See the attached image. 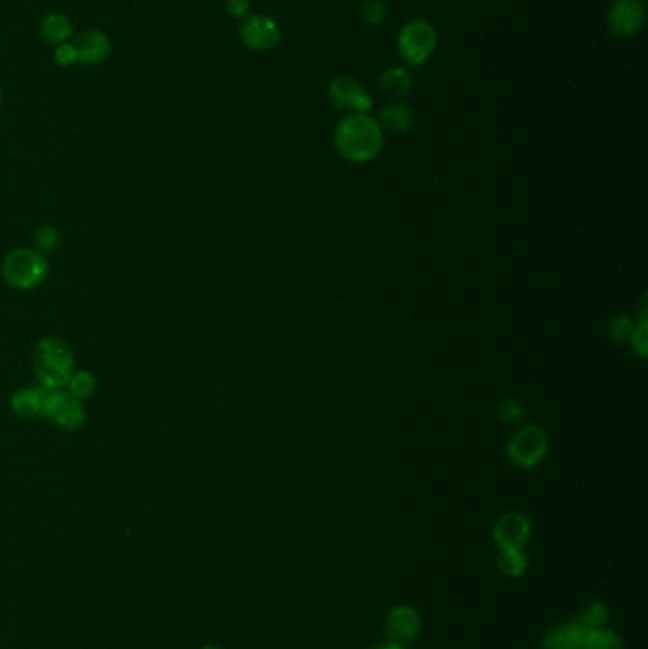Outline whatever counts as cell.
Returning <instances> with one entry per match:
<instances>
[{
	"label": "cell",
	"instance_id": "obj_24",
	"mask_svg": "<svg viewBox=\"0 0 648 649\" xmlns=\"http://www.w3.org/2000/svg\"><path fill=\"white\" fill-rule=\"evenodd\" d=\"M54 61H56L58 67H63V69L77 65V48H75L73 40H69L65 44H59V46L54 48Z\"/></svg>",
	"mask_w": 648,
	"mask_h": 649
},
{
	"label": "cell",
	"instance_id": "obj_15",
	"mask_svg": "<svg viewBox=\"0 0 648 649\" xmlns=\"http://www.w3.org/2000/svg\"><path fill=\"white\" fill-rule=\"evenodd\" d=\"M586 631L574 621L557 625L544 638V649H582Z\"/></svg>",
	"mask_w": 648,
	"mask_h": 649
},
{
	"label": "cell",
	"instance_id": "obj_27",
	"mask_svg": "<svg viewBox=\"0 0 648 649\" xmlns=\"http://www.w3.org/2000/svg\"><path fill=\"white\" fill-rule=\"evenodd\" d=\"M225 8H227L230 18L244 21L248 16H251V0H227Z\"/></svg>",
	"mask_w": 648,
	"mask_h": 649
},
{
	"label": "cell",
	"instance_id": "obj_19",
	"mask_svg": "<svg viewBox=\"0 0 648 649\" xmlns=\"http://www.w3.org/2000/svg\"><path fill=\"white\" fill-rule=\"evenodd\" d=\"M498 568L506 577H519L529 568V558L523 553V549L500 551Z\"/></svg>",
	"mask_w": 648,
	"mask_h": 649
},
{
	"label": "cell",
	"instance_id": "obj_6",
	"mask_svg": "<svg viewBox=\"0 0 648 649\" xmlns=\"http://www.w3.org/2000/svg\"><path fill=\"white\" fill-rule=\"evenodd\" d=\"M42 418H48L54 426L61 427L65 431H75L84 424L86 410L82 407L80 399L71 395L69 391L48 390Z\"/></svg>",
	"mask_w": 648,
	"mask_h": 649
},
{
	"label": "cell",
	"instance_id": "obj_3",
	"mask_svg": "<svg viewBox=\"0 0 648 649\" xmlns=\"http://www.w3.org/2000/svg\"><path fill=\"white\" fill-rule=\"evenodd\" d=\"M48 262L33 249H14L2 260V278L14 289H37L48 278Z\"/></svg>",
	"mask_w": 648,
	"mask_h": 649
},
{
	"label": "cell",
	"instance_id": "obj_10",
	"mask_svg": "<svg viewBox=\"0 0 648 649\" xmlns=\"http://www.w3.org/2000/svg\"><path fill=\"white\" fill-rule=\"evenodd\" d=\"M531 532L533 526L529 517L519 511H510L496 520L493 539L500 551L523 549L531 539Z\"/></svg>",
	"mask_w": 648,
	"mask_h": 649
},
{
	"label": "cell",
	"instance_id": "obj_2",
	"mask_svg": "<svg viewBox=\"0 0 648 649\" xmlns=\"http://www.w3.org/2000/svg\"><path fill=\"white\" fill-rule=\"evenodd\" d=\"M37 378L44 390L56 391L67 388L69 378L75 372V355L71 346L58 336L42 338L33 355Z\"/></svg>",
	"mask_w": 648,
	"mask_h": 649
},
{
	"label": "cell",
	"instance_id": "obj_16",
	"mask_svg": "<svg viewBox=\"0 0 648 649\" xmlns=\"http://www.w3.org/2000/svg\"><path fill=\"white\" fill-rule=\"evenodd\" d=\"M382 131H390L394 135L407 133L413 126V112L403 103H390L386 105L377 118Z\"/></svg>",
	"mask_w": 648,
	"mask_h": 649
},
{
	"label": "cell",
	"instance_id": "obj_13",
	"mask_svg": "<svg viewBox=\"0 0 648 649\" xmlns=\"http://www.w3.org/2000/svg\"><path fill=\"white\" fill-rule=\"evenodd\" d=\"M39 35L44 44L48 46H59L69 40H73L75 27L73 21L63 12H50L46 14L39 25Z\"/></svg>",
	"mask_w": 648,
	"mask_h": 649
},
{
	"label": "cell",
	"instance_id": "obj_29",
	"mask_svg": "<svg viewBox=\"0 0 648 649\" xmlns=\"http://www.w3.org/2000/svg\"><path fill=\"white\" fill-rule=\"evenodd\" d=\"M2 101H4V92H2V86H0V107H2Z\"/></svg>",
	"mask_w": 648,
	"mask_h": 649
},
{
	"label": "cell",
	"instance_id": "obj_22",
	"mask_svg": "<svg viewBox=\"0 0 648 649\" xmlns=\"http://www.w3.org/2000/svg\"><path fill=\"white\" fill-rule=\"evenodd\" d=\"M388 6L384 0H362L360 4V19L367 27H379L386 19Z\"/></svg>",
	"mask_w": 648,
	"mask_h": 649
},
{
	"label": "cell",
	"instance_id": "obj_30",
	"mask_svg": "<svg viewBox=\"0 0 648 649\" xmlns=\"http://www.w3.org/2000/svg\"><path fill=\"white\" fill-rule=\"evenodd\" d=\"M202 649H225V648H221V646H204V648Z\"/></svg>",
	"mask_w": 648,
	"mask_h": 649
},
{
	"label": "cell",
	"instance_id": "obj_28",
	"mask_svg": "<svg viewBox=\"0 0 648 649\" xmlns=\"http://www.w3.org/2000/svg\"><path fill=\"white\" fill-rule=\"evenodd\" d=\"M373 649H405V646L403 644H400V642H394V640H390L388 644H379V646H375Z\"/></svg>",
	"mask_w": 648,
	"mask_h": 649
},
{
	"label": "cell",
	"instance_id": "obj_25",
	"mask_svg": "<svg viewBox=\"0 0 648 649\" xmlns=\"http://www.w3.org/2000/svg\"><path fill=\"white\" fill-rule=\"evenodd\" d=\"M498 414H500V420L504 424H517L523 420V405L517 401V399H506L500 408H498Z\"/></svg>",
	"mask_w": 648,
	"mask_h": 649
},
{
	"label": "cell",
	"instance_id": "obj_11",
	"mask_svg": "<svg viewBox=\"0 0 648 649\" xmlns=\"http://www.w3.org/2000/svg\"><path fill=\"white\" fill-rule=\"evenodd\" d=\"M73 44L77 48V65L84 67H96L105 63L113 50L111 37L101 29H86L78 33L77 37L73 38Z\"/></svg>",
	"mask_w": 648,
	"mask_h": 649
},
{
	"label": "cell",
	"instance_id": "obj_12",
	"mask_svg": "<svg viewBox=\"0 0 648 649\" xmlns=\"http://www.w3.org/2000/svg\"><path fill=\"white\" fill-rule=\"evenodd\" d=\"M422 629V617L411 606H396L386 617V632L390 640L400 644H411L417 640Z\"/></svg>",
	"mask_w": 648,
	"mask_h": 649
},
{
	"label": "cell",
	"instance_id": "obj_23",
	"mask_svg": "<svg viewBox=\"0 0 648 649\" xmlns=\"http://www.w3.org/2000/svg\"><path fill=\"white\" fill-rule=\"evenodd\" d=\"M59 242H61V236H59V232L54 226H42L35 234V243H37L40 251H44V253L56 251Z\"/></svg>",
	"mask_w": 648,
	"mask_h": 649
},
{
	"label": "cell",
	"instance_id": "obj_14",
	"mask_svg": "<svg viewBox=\"0 0 648 649\" xmlns=\"http://www.w3.org/2000/svg\"><path fill=\"white\" fill-rule=\"evenodd\" d=\"M46 393L44 388H23L12 395V410L16 416L23 420H33V418H42L44 414V403H46Z\"/></svg>",
	"mask_w": 648,
	"mask_h": 649
},
{
	"label": "cell",
	"instance_id": "obj_20",
	"mask_svg": "<svg viewBox=\"0 0 648 649\" xmlns=\"http://www.w3.org/2000/svg\"><path fill=\"white\" fill-rule=\"evenodd\" d=\"M582 649H626L622 638L614 631L609 629H595V631L586 632L584 646Z\"/></svg>",
	"mask_w": 648,
	"mask_h": 649
},
{
	"label": "cell",
	"instance_id": "obj_17",
	"mask_svg": "<svg viewBox=\"0 0 648 649\" xmlns=\"http://www.w3.org/2000/svg\"><path fill=\"white\" fill-rule=\"evenodd\" d=\"M379 86H381L384 95L394 97V99H401L411 90L413 80H411V75H409V71L405 67L394 65V67H388L382 73Z\"/></svg>",
	"mask_w": 648,
	"mask_h": 649
},
{
	"label": "cell",
	"instance_id": "obj_21",
	"mask_svg": "<svg viewBox=\"0 0 648 649\" xmlns=\"http://www.w3.org/2000/svg\"><path fill=\"white\" fill-rule=\"evenodd\" d=\"M69 393L75 395L80 401L90 399L96 393L97 382L96 378L86 371L73 372V376L67 382Z\"/></svg>",
	"mask_w": 648,
	"mask_h": 649
},
{
	"label": "cell",
	"instance_id": "obj_7",
	"mask_svg": "<svg viewBox=\"0 0 648 649\" xmlns=\"http://www.w3.org/2000/svg\"><path fill=\"white\" fill-rule=\"evenodd\" d=\"M238 35L248 50L268 52L280 44L282 29L274 19L268 18V16L251 14L242 21Z\"/></svg>",
	"mask_w": 648,
	"mask_h": 649
},
{
	"label": "cell",
	"instance_id": "obj_4",
	"mask_svg": "<svg viewBox=\"0 0 648 649\" xmlns=\"http://www.w3.org/2000/svg\"><path fill=\"white\" fill-rule=\"evenodd\" d=\"M438 48V31L426 19H413L401 27L398 35V52L405 63L420 67Z\"/></svg>",
	"mask_w": 648,
	"mask_h": 649
},
{
	"label": "cell",
	"instance_id": "obj_1",
	"mask_svg": "<svg viewBox=\"0 0 648 649\" xmlns=\"http://www.w3.org/2000/svg\"><path fill=\"white\" fill-rule=\"evenodd\" d=\"M335 149L346 162L367 164L381 154L384 131L369 114H348L335 130Z\"/></svg>",
	"mask_w": 648,
	"mask_h": 649
},
{
	"label": "cell",
	"instance_id": "obj_9",
	"mask_svg": "<svg viewBox=\"0 0 648 649\" xmlns=\"http://www.w3.org/2000/svg\"><path fill=\"white\" fill-rule=\"evenodd\" d=\"M329 99L337 109L348 111L350 114H356V112L367 114L373 107L371 95L365 92V88L356 78L348 75L335 76L331 80Z\"/></svg>",
	"mask_w": 648,
	"mask_h": 649
},
{
	"label": "cell",
	"instance_id": "obj_8",
	"mask_svg": "<svg viewBox=\"0 0 648 649\" xmlns=\"http://www.w3.org/2000/svg\"><path fill=\"white\" fill-rule=\"evenodd\" d=\"M647 19L643 0H614L610 4L607 23L610 33L620 38L635 37Z\"/></svg>",
	"mask_w": 648,
	"mask_h": 649
},
{
	"label": "cell",
	"instance_id": "obj_26",
	"mask_svg": "<svg viewBox=\"0 0 648 649\" xmlns=\"http://www.w3.org/2000/svg\"><path fill=\"white\" fill-rule=\"evenodd\" d=\"M635 331V325H631L628 317H616L610 325V336L614 342L631 340V334Z\"/></svg>",
	"mask_w": 648,
	"mask_h": 649
},
{
	"label": "cell",
	"instance_id": "obj_18",
	"mask_svg": "<svg viewBox=\"0 0 648 649\" xmlns=\"http://www.w3.org/2000/svg\"><path fill=\"white\" fill-rule=\"evenodd\" d=\"M609 621V610L605 604L601 602H593V604H588L582 612L578 613L576 617V625L582 627L584 631L590 632L595 631V629H603Z\"/></svg>",
	"mask_w": 648,
	"mask_h": 649
},
{
	"label": "cell",
	"instance_id": "obj_5",
	"mask_svg": "<svg viewBox=\"0 0 648 649\" xmlns=\"http://www.w3.org/2000/svg\"><path fill=\"white\" fill-rule=\"evenodd\" d=\"M508 458L521 469H531L540 464L548 454V435L542 427L521 426L508 441Z\"/></svg>",
	"mask_w": 648,
	"mask_h": 649
}]
</instances>
